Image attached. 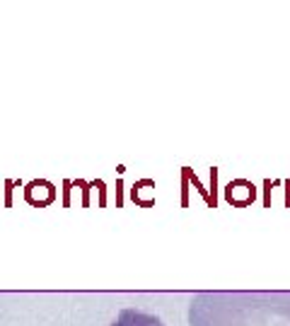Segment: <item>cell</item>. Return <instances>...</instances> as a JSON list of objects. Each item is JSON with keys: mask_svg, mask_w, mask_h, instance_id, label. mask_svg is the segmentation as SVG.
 Returning a JSON list of instances; mask_svg holds the SVG:
<instances>
[{"mask_svg": "<svg viewBox=\"0 0 290 326\" xmlns=\"http://www.w3.org/2000/svg\"><path fill=\"white\" fill-rule=\"evenodd\" d=\"M189 326H290V290L196 293Z\"/></svg>", "mask_w": 290, "mask_h": 326, "instance_id": "obj_1", "label": "cell"}]
</instances>
